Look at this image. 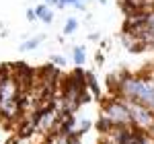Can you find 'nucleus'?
Segmentation results:
<instances>
[{"mask_svg": "<svg viewBox=\"0 0 154 144\" xmlns=\"http://www.w3.org/2000/svg\"><path fill=\"white\" fill-rule=\"evenodd\" d=\"M35 12H37V19H41V21H45V23H51V11H49L45 4L37 6Z\"/></svg>", "mask_w": 154, "mask_h": 144, "instance_id": "3", "label": "nucleus"}, {"mask_svg": "<svg viewBox=\"0 0 154 144\" xmlns=\"http://www.w3.org/2000/svg\"><path fill=\"white\" fill-rule=\"evenodd\" d=\"M39 41H41V37H35V39H31V41H25L23 45H21V49H23V52H27V49H33L37 43H39Z\"/></svg>", "mask_w": 154, "mask_h": 144, "instance_id": "6", "label": "nucleus"}, {"mask_svg": "<svg viewBox=\"0 0 154 144\" xmlns=\"http://www.w3.org/2000/svg\"><path fill=\"white\" fill-rule=\"evenodd\" d=\"M150 134H152V136H154V128H152V130H150Z\"/></svg>", "mask_w": 154, "mask_h": 144, "instance_id": "14", "label": "nucleus"}, {"mask_svg": "<svg viewBox=\"0 0 154 144\" xmlns=\"http://www.w3.org/2000/svg\"><path fill=\"white\" fill-rule=\"evenodd\" d=\"M144 27L154 33V11H148V19H146V25H144Z\"/></svg>", "mask_w": 154, "mask_h": 144, "instance_id": "7", "label": "nucleus"}, {"mask_svg": "<svg viewBox=\"0 0 154 144\" xmlns=\"http://www.w3.org/2000/svg\"><path fill=\"white\" fill-rule=\"evenodd\" d=\"M27 19H29V21H35V19H37V12L33 11V8H29V11H27Z\"/></svg>", "mask_w": 154, "mask_h": 144, "instance_id": "10", "label": "nucleus"}, {"mask_svg": "<svg viewBox=\"0 0 154 144\" xmlns=\"http://www.w3.org/2000/svg\"><path fill=\"white\" fill-rule=\"evenodd\" d=\"M60 2H62V4H78V6H80L82 0H60Z\"/></svg>", "mask_w": 154, "mask_h": 144, "instance_id": "11", "label": "nucleus"}, {"mask_svg": "<svg viewBox=\"0 0 154 144\" xmlns=\"http://www.w3.org/2000/svg\"><path fill=\"white\" fill-rule=\"evenodd\" d=\"M51 62H56V64H58V66H62V64H64V58H60V56H54V58H51Z\"/></svg>", "mask_w": 154, "mask_h": 144, "instance_id": "12", "label": "nucleus"}, {"mask_svg": "<svg viewBox=\"0 0 154 144\" xmlns=\"http://www.w3.org/2000/svg\"><path fill=\"white\" fill-rule=\"evenodd\" d=\"M123 103H125V107L130 111L131 126L138 128V130H144V132H150L154 128V111L152 109L142 105V103H138V101H131V99H123Z\"/></svg>", "mask_w": 154, "mask_h": 144, "instance_id": "1", "label": "nucleus"}, {"mask_svg": "<svg viewBox=\"0 0 154 144\" xmlns=\"http://www.w3.org/2000/svg\"><path fill=\"white\" fill-rule=\"evenodd\" d=\"M74 62H76V64H82V62H84V49L82 48L74 49Z\"/></svg>", "mask_w": 154, "mask_h": 144, "instance_id": "8", "label": "nucleus"}, {"mask_svg": "<svg viewBox=\"0 0 154 144\" xmlns=\"http://www.w3.org/2000/svg\"><path fill=\"white\" fill-rule=\"evenodd\" d=\"M45 2H48V4H54V6H64L60 0H45Z\"/></svg>", "mask_w": 154, "mask_h": 144, "instance_id": "13", "label": "nucleus"}, {"mask_svg": "<svg viewBox=\"0 0 154 144\" xmlns=\"http://www.w3.org/2000/svg\"><path fill=\"white\" fill-rule=\"evenodd\" d=\"M76 21H74V19H68V23H66V27H64V31H66V33H74V29H76Z\"/></svg>", "mask_w": 154, "mask_h": 144, "instance_id": "9", "label": "nucleus"}, {"mask_svg": "<svg viewBox=\"0 0 154 144\" xmlns=\"http://www.w3.org/2000/svg\"><path fill=\"white\" fill-rule=\"evenodd\" d=\"M99 130L105 132V134H111L113 130H115V126H113V121H111V120H107L105 115H103V117L99 120Z\"/></svg>", "mask_w": 154, "mask_h": 144, "instance_id": "4", "label": "nucleus"}, {"mask_svg": "<svg viewBox=\"0 0 154 144\" xmlns=\"http://www.w3.org/2000/svg\"><path fill=\"white\" fill-rule=\"evenodd\" d=\"M103 115L107 120L113 121L115 128H131V117H130V111L125 107L123 99L117 97V99H109L103 103Z\"/></svg>", "mask_w": 154, "mask_h": 144, "instance_id": "2", "label": "nucleus"}, {"mask_svg": "<svg viewBox=\"0 0 154 144\" xmlns=\"http://www.w3.org/2000/svg\"><path fill=\"white\" fill-rule=\"evenodd\" d=\"M86 84L91 86V91L95 93V95H99V84H97V80H95V76L91 74V72H86Z\"/></svg>", "mask_w": 154, "mask_h": 144, "instance_id": "5", "label": "nucleus"}]
</instances>
